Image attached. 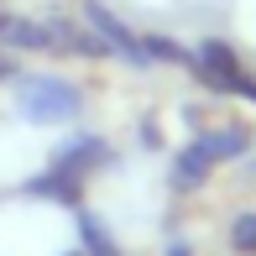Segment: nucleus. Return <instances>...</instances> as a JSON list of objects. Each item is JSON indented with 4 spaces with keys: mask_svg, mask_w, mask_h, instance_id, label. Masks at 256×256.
Masks as SVG:
<instances>
[{
    "mask_svg": "<svg viewBox=\"0 0 256 256\" xmlns=\"http://www.w3.org/2000/svg\"><path fill=\"white\" fill-rule=\"evenodd\" d=\"M21 74V68H16V58H6V52H0V84H6V78H16Z\"/></svg>",
    "mask_w": 256,
    "mask_h": 256,
    "instance_id": "4",
    "label": "nucleus"
},
{
    "mask_svg": "<svg viewBox=\"0 0 256 256\" xmlns=\"http://www.w3.org/2000/svg\"><path fill=\"white\" fill-rule=\"evenodd\" d=\"M84 26L100 37V48L104 52H115V58H126V63H136V68H146V48H142V32H131L120 16H115L110 6H100V0H89L84 6Z\"/></svg>",
    "mask_w": 256,
    "mask_h": 256,
    "instance_id": "2",
    "label": "nucleus"
},
{
    "mask_svg": "<svg viewBox=\"0 0 256 256\" xmlns=\"http://www.w3.org/2000/svg\"><path fill=\"white\" fill-rule=\"evenodd\" d=\"M16 110L37 126H63L84 110V94L58 74H16Z\"/></svg>",
    "mask_w": 256,
    "mask_h": 256,
    "instance_id": "1",
    "label": "nucleus"
},
{
    "mask_svg": "<svg viewBox=\"0 0 256 256\" xmlns=\"http://www.w3.org/2000/svg\"><path fill=\"white\" fill-rule=\"evenodd\" d=\"M230 240H236L240 251H256V220H240V225L230 230Z\"/></svg>",
    "mask_w": 256,
    "mask_h": 256,
    "instance_id": "3",
    "label": "nucleus"
}]
</instances>
